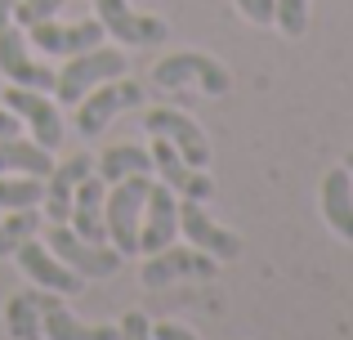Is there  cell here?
Segmentation results:
<instances>
[{
  "label": "cell",
  "mask_w": 353,
  "mask_h": 340,
  "mask_svg": "<svg viewBox=\"0 0 353 340\" xmlns=\"http://www.w3.org/2000/svg\"><path fill=\"white\" fill-rule=\"evenodd\" d=\"M27 32L50 54H85V50H94V45H103V23H99V18H85V23H50V18H41V23H32Z\"/></svg>",
  "instance_id": "obj_15"
},
{
  "label": "cell",
  "mask_w": 353,
  "mask_h": 340,
  "mask_svg": "<svg viewBox=\"0 0 353 340\" xmlns=\"http://www.w3.org/2000/svg\"><path fill=\"white\" fill-rule=\"evenodd\" d=\"M152 170V152H143V148H130V143H121V148H108L103 157H99V166L94 174L112 188L117 179H125V174H148Z\"/></svg>",
  "instance_id": "obj_22"
},
{
  "label": "cell",
  "mask_w": 353,
  "mask_h": 340,
  "mask_svg": "<svg viewBox=\"0 0 353 340\" xmlns=\"http://www.w3.org/2000/svg\"><path fill=\"white\" fill-rule=\"evenodd\" d=\"M14 9H18V0H0V27L14 18Z\"/></svg>",
  "instance_id": "obj_31"
},
{
  "label": "cell",
  "mask_w": 353,
  "mask_h": 340,
  "mask_svg": "<svg viewBox=\"0 0 353 340\" xmlns=\"http://www.w3.org/2000/svg\"><path fill=\"white\" fill-rule=\"evenodd\" d=\"M152 166L161 170V179L170 183L174 192H183V197H192V201H206L210 192H215V179H210L201 166L183 161L179 148H174L170 139H161V134H152Z\"/></svg>",
  "instance_id": "obj_12"
},
{
  "label": "cell",
  "mask_w": 353,
  "mask_h": 340,
  "mask_svg": "<svg viewBox=\"0 0 353 340\" xmlns=\"http://www.w3.org/2000/svg\"><path fill=\"white\" fill-rule=\"evenodd\" d=\"M143 103V90L134 86V81H103V86H94L85 99L77 103V130L85 134V139H94V134H103V126L112 121L117 112H125V108H139Z\"/></svg>",
  "instance_id": "obj_5"
},
{
  "label": "cell",
  "mask_w": 353,
  "mask_h": 340,
  "mask_svg": "<svg viewBox=\"0 0 353 340\" xmlns=\"http://www.w3.org/2000/svg\"><path fill=\"white\" fill-rule=\"evenodd\" d=\"M63 9V0H18V9H14V18L23 27H32V23H41V18H50V14H59Z\"/></svg>",
  "instance_id": "obj_26"
},
{
  "label": "cell",
  "mask_w": 353,
  "mask_h": 340,
  "mask_svg": "<svg viewBox=\"0 0 353 340\" xmlns=\"http://www.w3.org/2000/svg\"><path fill=\"white\" fill-rule=\"evenodd\" d=\"M179 233L188 237L197 251L215 255V260H237L241 255V237L228 233V228H219L215 219L201 210V201H192V197L179 201Z\"/></svg>",
  "instance_id": "obj_9"
},
{
  "label": "cell",
  "mask_w": 353,
  "mask_h": 340,
  "mask_svg": "<svg viewBox=\"0 0 353 340\" xmlns=\"http://www.w3.org/2000/svg\"><path fill=\"white\" fill-rule=\"evenodd\" d=\"M345 170H349V174H353V152H349V161H345Z\"/></svg>",
  "instance_id": "obj_32"
},
{
  "label": "cell",
  "mask_w": 353,
  "mask_h": 340,
  "mask_svg": "<svg viewBox=\"0 0 353 340\" xmlns=\"http://www.w3.org/2000/svg\"><path fill=\"white\" fill-rule=\"evenodd\" d=\"M41 332L45 340H121V327H85L68 314L59 291H41Z\"/></svg>",
  "instance_id": "obj_16"
},
{
  "label": "cell",
  "mask_w": 353,
  "mask_h": 340,
  "mask_svg": "<svg viewBox=\"0 0 353 340\" xmlns=\"http://www.w3.org/2000/svg\"><path fill=\"white\" fill-rule=\"evenodd\" d=\"M36 228H41V210L36 206L9 210V219H0V255H14L27 237H36Z\"/></svg>",
  "instance_id": "obj_23"
},
{
  "label": "cell",
  "mask_w": 353,
  "mask_h": 340,
  "mask_svg": "<svg viewBox=\"0 0 353 340\" xmlns=\"http://www.w3.org/2000/svg\"><path fill=\"white\" fill-rule=\"evenodd\" d=\"M5 108L18 117V121H27L32 126V134H36V143L41 148H59L63 143V121H59V108L50 103V99L41 94V90H27V86H9L5 90Z\"/></svg>",
  "instance_id": "obj_8"
},
{
  "label": "cell",
  "mask_w": 353,
  "mask_h": 340,
  "mask_svg": "<svg viewBox=\"0 0 353 340\" xmlns=\"http://www.w3.org/2000/svg\"><path fill=\"white\" fill-rule=\"evenodd\" d=\"M0 72H5L14 86H27V90H54V81H59V72L45 68V63H36L32 54H27V41L23 32H14V27H0Z\"/></svg>",
  "instance_id": "obj_13"
},
{
  "label": "cell",
  "mask_w": 353,
  "mask_h": 340,
  "mask_svg": "<svg viewBox=\"0 0 353 340\" xmlns=\"http://www.w3.org/2000/svg\"><path fill=\"white\" fill-rule=\"evenodd\" d=\"M174 233H179V201H174L170 183H152V188H148V201H143L139 251H143V255H157L161 246L174 242Z\"/></svg>",
  "instance_id": "obj_10"
},
{
  "label": "cell",
  "mask_w": 353,
  "mask_h": 340,
  "mask_svg": "<svg viewBox=\"0 0 353 340\" xmlns=\"http://www.w3.org/2000/svg\"><path fill=\"white\" fill-rule=\"evenodd\" d=\"M237 9L250 23H273V0H237Z\"/></svg>",
  "instance_id": "obj_28"
},
{
  "label": "cell",
  "mask_w": 353,
  "mask_h": 340,
  "mask_svg": "<svg viewBox=\"0 0 353 340\" xmlns=\"http://www.w3.org/2000/svg\"><path fill=\"white\" fill-rule=\"evenodd\" d=\"M5 327L14 340H45L41 332V291H14L5 305Z\"/></svg>",
  "instance_id": "obj_21"
},
{
  "label": "cell",
  "mask_w": 353,
  "mask_h": 340,
  "mask_svg": "<svg viewBox=\"0 0 353 340\" xmlns=\"http://www.w3.org/2000/svg\"><path fill=\"white\" fill-rule=\"evenodd\" d=\"M18 126H23V121H18V117L9 112V108H0V139H14Z\"/></svg>",
  "instance_id": "obj_30"
},
{
  "label": "cell",
  "mask_w": 353,
  "mask_h": 340,
  "mask_svg": "<svg viewBox=\"0 0 353 340\" xmlns=\"http://www.w3.org/2000/svg\"><path fill=\"white\" fill-rule=\"evenodd\" d=\"M14 255H18V269H23L32 282H41L45 291H59V296H72V291H81V273H72L68 264H63L45 242H36V237H27V242L18 246Z\"/></svg>",
  "instance_id": "obj_14"
},
{
  "label": "cell",
  "mask_w": 353,
  "mask_h": 340,
  "mask_svg": "<svg viewBox=\"0 0 353 340\" xmlns=\"http://www.w3.org/2000/svg\"><path fill=\"white\" fill-rule=\"evenodd\" d=\"M273 23L282 27V36H304V27H309V0H273Z\"/></svg>",
  "instance_id": "obj_25"
},
{
  "label": "cell",
  "mask_w": 353,
  "mask_h": 340,
  "mask_svg": "<svg viewBox=\"0 0 353 340\" xmlns=\"http://www.w3.org/2000/svg\"><path fill=\"white\" fill-rule=\"evenodd\" d=\"M45 246H50L72 273H81V278H112V273L121 269V251H117V246L85 242V237H77L72 228H63V224L45 228Z\"/></svg>",
  "instance_id": "obj_4"
},
{
  "label": "cell",
  "mask_w": 353,
  "mask_h": 340,
  "mask_svg": "<svg viewBox=\"0 0 353 340\" xmlns=\"http://www.w3.org/2000/svg\"><path fill=\"white\" fill-rule=\"evenodd\" d=\"M188 81H197L206 94H228V90H233L228 68L215 63L210 54H201V50L170 54V59H161L152 68V86H161V90H179V86H188Z\"/></svg>",
  "instance_id": "obj_3"
},
{
  "label": "cell",
  "mask_w": 353,
  "mask_h": 340,
  "mask_svg": "<svg viewBox=\"0 0 353 340\" xmlns=\"http://www.w3.org/2000/svg\"><path fill=\"white\" fill-rule=\"evenodd\" d=\"M94 14L103 23V32H112L121 45H161L170 36V27L152 14H134L125 0H94Z\"/></svg>",
  "instance_id": "obj_7"
},
{
  "label": "cell",
  "mask_w": 353,
  "mask_h": 340,
  "mask_svg": "<svg viewBox=\"0 0 353 340\" xmlns=\"http://www.w3.org/2000/svg\"><path fill=\"white\" fill-rule=\"evenodd\" d=\"M103 188L108 183L99 179V174H85V179L77 183V192H72V233L85 237V242H108V224H103Z\"/></svg>",
  "instance_id": "obj_17"
},
{
  "label": "cell",
  "mask_w": 353,
  "mask_h": 340,
  "mask_svg": "<svg viewBox=\"0 0 353 340\" xmlns=\"http://www.w3.org/2000/svg\"><path fill=\"white\" fill-rule=\"evenodd\" d=\"M85 174H94V157H90V152H77V157H68L63 166L50 170V183H45V210H50L54 224H68L72 192H77V183L85 179Z\"/></svg>",
  "instance_id": "obj_18"
},
{
  "label": "cell",
  "mask_w": 353,
  "mask_h": 340,
  "mask_svg": "<svg viewBox=\"0 0 353 340\" xmlns=\"http://www.w3.org/2000/svg\"><path fill=\"white\" fill-rule=\"evenodd\" d=\"M219 260L206 251H197V246H161V251L152 255V260L143 264V287H165V282L174 278H215Z\"/></svg>",
  "instance_id": "obj_6"
},
{
  "label": "cell",
  "mask_w": 353,
  "mask_h": 340,
  "mask_svg": "<svg viewBox=\"0 0 353 340\" xmlns=\"http://www.w3.org/2000/svg\"><path fill=\"white\" fill-rule=\"evenodd\" d=\"M152 336L157 340H197L188 332V327H174V323H161V327H152Z\"/></svg>",
  "instance_id": "obj_29"
},
{
  "label": "cell",
  "mask_w": 353,
  "mask_h": 340,
  "mask_svg": "<svg viewBox=\"0 0 353 340\" xmlns=\"http://www.w3.org/2000/svg\"><path fill=\"white\" fill-rule=\"evenodd\" d=\"M322 215H327V224L336 228L340 237L353 242V174L345 166L322 179Z\"/></svg>",
  "instance_id": "obj_19"
},
{
  "label": "cell",
  "mask_w": 353,
  "mask_h": 340,
  "mask_svg": "<svg viewBox=\"0 0 353 340\" xmlns=\"http://www.w3.org/2000/svg\"><path fill=\"white\" fill-rule=\"evenodd\" d=\"M112 77H125V54L117 50H85V54H72L68 68L59 72V81H54V94H59L63 108H77L81 99L90 94L94 86H103V81Z\"/></svg>",
  "instance_id": "obj_2"
},
{
  "label": "cell",
  "mask_w": 353,
  "mask_h": 340,
  "mask_svg": "<svg viewBox=\"0 0 353 340\" xmlns=\"http://www.w3.org/2000/svg\"><path fill=\"white\" fill-rule=\"evenodd\" d=\"M50 170H54L50 148H41V143H23L18 134H14V139H0V174H32V179H45Z\"/></svg>",
  "instance_id": "obj_20"
},
{
  "label": "cell",
  "mask_w": 353,
  "mask_h": 340,
  "mask_svg": "<svg viewBox=\"0 0 353 340\" xmlns=\"http://www.w3.org/2000/svg\"><path fill=\"white\" fill-rule=\"evenodd\" d=\"M143 130L170 139L174 148H179V157L192 161V166H206V161H210V139L201 134V126L188 121V117H179V112H170V108H152V112H143Z\"/></svg>",
  "instance_id": "obj_11"
},
{
  "label": "cell",
  "mask_w": 353,
  "mask_h": 340,
  "mask_svg": "<svg viewBox=\"0 0 353 340\" xmlns=\"http://www.w3.org/2000/svg\"><path fill=\"white\" fill-rule=\"evenodd\" d=\"M121 340H157L152 327H148V318L139 314V309H130L125 318H121Z\"/></svg>",
  "instance_id": "obj_27"
},
{
  "label": "cell",
  "mask_w": 353,
  "mask_h": 340,
  "mask_svg": "<svg viewBox=\"0 0 353 340\" xmlns=\"http://www.w3.org/2000/svg\"><path fill=\"white\" fill-rule=\"evenodd\" d=\"M148 188H152L148 174H125V179L112 183V197L103 201L108 242H112L121 255L139 251V210H143V201H148Z\"/></svg>",
  "instance_id": "obj_1"
},
{
  "label": "cell",
  "mask_w": 353,
  "mask_h": 340,
  "mask_svg": "<svg viewBox=\"0 0 353 340\" xmlns=\"http://www.w3.org/2000/svg\"><path fill=\"white\" fill-rule=\"evenodd\" d=\"M41 197H45V183L41 179H32V174H18V179L0 174V206H5V210L41 206Z\"/></svg>",
  "instance_id": "obj_24"
}]
</instances>
